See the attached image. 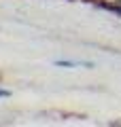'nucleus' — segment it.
Segmentation results:
<instances>
[{"label":"nucleus","instance_id":"nucleus-1","mask_svg":"<svg viewBox=\"0 0 121 127\" xmlns=\"http://www.w3.org/2000/svg\"><path fill=\"white\" fill-rule=\"evenodd\" d=\"M6 95H9V91H6V89H0V97H6Z\"/></svg>","mask_w":121,"mask_h":127}]
</instances>
